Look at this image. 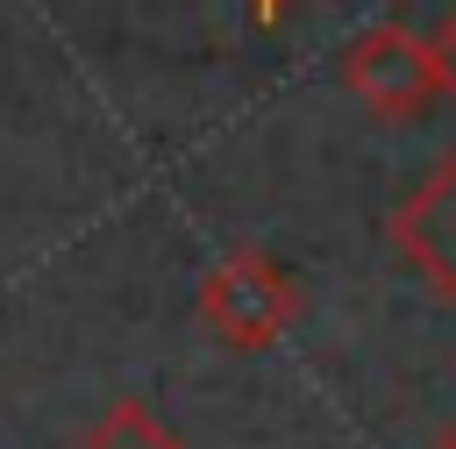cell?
I'll use <instances>...</instances> for the list:
<instances>
[{
	"label": "cell",
	"mask_w": 456,
	"mask_h": 449,
	"mask_svg": "<svg viewBox=\"0 0 456 449\" xmlns=\"http://www.w3.org/2000/svg\"><path fill=\"white\" fill-rule=\"evenodd\" d=\"M200 321L221 349H271L299 321V285L271 249H228L200 278Z\"/></svg>",
	"instance_id": "1"
},
{
	"label": "cell",
	"mask_w": 456,
	"mask_h": 449,
	"mask_svg": "<svg viewBox=\"0 0 456 449\" xmlns=\"http://www.w3.org/2000/svg\"><path fill=\"white\" fill-rule=\"evenodd\" d=\"M342 86H349L370 114H385V121H413V114H428V100L442 93V86H435V64H428V36H413V29H399V21L363 29V36L342 50Z\"/></svg>",
	"instance_id": "2"
},
{
	"label": "cell",
	"mask_w": 456,
	"mask_h": 449,
	"mask_svg": "<svg viewBox=\"0 0 456 449\" xmlns=\"http://www.w3.org/2000/svg\"><path fill=\"white\" fill-rule=\"evenodd\" d=\"M392 235H399V249L456 299V157L392 214Z\"/></svg>",
	"instance_id": "3"
},
{
	"label": "cell",
	"mask_w": 456,
	"mask_h": 449,
	"mask_svg": "<svg viewBox=\"0 0 456 449\" xmlns=\"http://www.w3.org/2000/svg\"><path fill=\"white\" fill-rule=\"evenodd\" d=\"M71 449H185V442H178L142 399H121V406H114L86 442H71Z\"/></svg>",
	"instance_id": "4"
},
{
	"label": "cell",
	"mask_w": 456,
	"mask_h": 449,
	"mask_svg": "<svg viewBox=\"0 0 456 449\" xmlns=\"http://www.w3.org/2000/svg\"><path fill=\"white\" fill-rule=\"evenodd\" d=\"M428 64H435V86L442 93H456V7L442 14V29L428 36Z\"/></svg>",
	"instance_id": "5"
},
{
	"label": "cell",
	"mask_w": 456,
	"mask_h": 449,
	"mask_svg": "<svg viewBox=\"0 0 456 449\" xmlns=\"http://www.w3.org/2000/svg\"><path fill=\"white\" fill-rule=\"evenodd\" d=\"M285 14H292V0H249V21H256V29H278Z\"/></svg>",
	"instance_id": "6"
},
{
	"label": "cell",
	"mask_w": 456,
	"mask_h": 449,
	"mask_svg": "<svg viewBox=\"0 0 456 449\" xmlns=\"http://www.w3.org/2000/svg\"><path fill=\"white\" fill-rule=\"evenodd\" d=\"M435 449H456V420H449V428H442V435H435Z\"/></svg>",
	"instance_id": "7"
}]
</instances>
